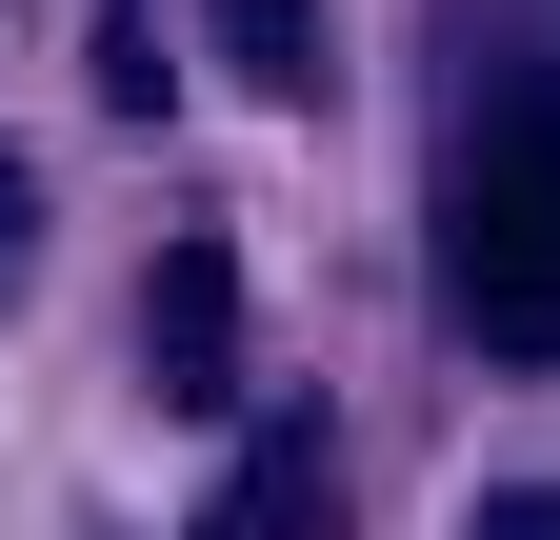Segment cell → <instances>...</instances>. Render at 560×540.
<instances>
[{"instance_id":"cell-1","label":"cell","mask_w":560,"mask_h":540,"mask_svg":"<svg viewBox=\"0 0 560 540\" xmlns=\"http://www.w3.org/2000/svg\"><path fill=\"white\" fill-rule=\"evenodd\" d=\"M441 281L501 361H560V101H501L441 180Z\"/></svg>"},{"instance_id":"cell-4","label":"cell","mask_w":560,"mask_h":540,"mask_svg":"<svg viewBox=\"0 0 560 540\" xmlns=\"http://www.w3.org/2000/svg\"><path fill=\"white\" fill-rule=\"evenodd\" d=\"M21 240H40V180H21V141H0V301H21Z\"/></svg>"},{"instance_id":"cell-2","label":"cell","mask_w":560,"mask_h":540,"mask_svg":"<svg viewBox=\"0 0 560 540\" xmlns=\"http://www.w3.org/2000/svg\"><path fill=\"white\" fill-rule=\"evenodd\" d=\"M140 361H161V400H221V380H241V260H221V240H161V281H140Z\"/></svg>"},{"instance_id":"cell-5","label":"cell","mask_w":560,"mask_h":540,"mask_svg":"<svg viewBox=\"0 0 560 540\" xmlns=\"http://www.w3.org/2000/svg\"><path fill=\"white\" fill-rule=\"evenodd\" d=\"M480 540H560V481H501V501H480Z\"/></svg>"},{"instance_id":"cell-3","label":"cell","mask_w":560,"mask_h":540,"mask_svg":"<svg viewBox=\"0 0 560 540\" xmlns=\"http://www.w3.org/2000/svg\"><path fill=\"white\" fill-rule=\"evenodd\" d=\"M221 40H241V81H260V101H301V81H320V0H221Z\"/></svg>"}]
</instances>
